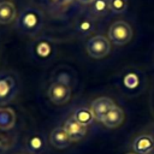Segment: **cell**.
<instances>
[{"mask_svg":"<svg viewBox=\"0 0 154 154\" xmlns=\"http://www.w3.org/2000/svg\"><path fill=\"white\" fill-rule=\"evenodd\" d=\"M41 23H42L41 12L35 8H26L25 11L22 12L18 19L19 28L28 34L36 32L41 26Z\"/></svg>","mask_w":154,"mask_h":154,"instance_id":"obj_1","label":"cell"},{"mask_svg":"<svg viewBox=\"0 0 154 154\" xmlns=\"http://www.w3.org/2000/svg\"><path fill=\"white\" fill-rule=\"evenodd\" d=\"M18 91L17 81L7 72H0V106L11 102Z\"/></svg>","mask_w":154,"mask_h":154,"instance_id":"obj_2","label":"cell"},{"mask_svg":"<svg viewBox=\"0 0 154 154\" xmlns=\"http://www.w3.org/2000/svg\"><path fill=\"white\" fill-rule=\"evenodd\" d=\"M108 36L113 43H116L118 46H123V45H126L131 40L132 29L126 22L117 20L111 25V28L108 30Z\"/></svg>","mask_w":154,"mask_h":154,"instance_id":"obj_3","label":"cell"},{"mask_svg":"<svg viewBox=\"0 0 154 154\" xmlns=\"http://www.w3.org/2000/svg\"><path fill=\"white\" fill-rule=\"evenodd\" d=\"M85 49H87V53L91 58L101 59L109 53L111 43L106 37H103L101 35H96L88 40V42L85 45Z\"/></svg>","mask_w":154,"mask_h":154,"instance_id":"obj_4","label":"cell"},{"mask_svg":"<svg viewBox=\"0 0 154 154\" xmlns=\"http://www.w3.org/2000/svg\"><path fill=\"white\" fill-rule=\"evenodd\" d=\"M48 96L55 105H64L71 97V88L64 82H53L48 89Z\"/></svg>","mask_w":154,"mask_h":154,"instance_id":"obj_5","label":"cell"},{"mask_svg":"<svg viewBox=\"0 0 154 154\" xmlns=\"http://www.w3.org/2000/svg\"><path fill=\"white\" fill-rule=\"evenodd\" d=\"M114 106H116V103L112 99L106 97V96H101V97H97L93 101V103L90 106V112H91L95 120L102 122L105 119V117L107 116V113Z\"/></svg>","mask_w":154,"mask_h":154,"instance_id":"obj_6","label":"cell"},{"mask_svg":"<svg viewBox=\"0 0 154 154\" xmlns=\"http://www.w3.org/2000/svg\"><path fill=\"white\" fill-rule=\"evenodd\" d=\"M63 128H64L65 132L67 134V136L70 137V140H71L72 142L82 140V138L85 136V134H87V126L79 124V123L76 122L72 117L69 118V119L64 123V126H63Z\"/></svg>","mask_w":154,"mask_h":154,"instance_id":"obj_7","label":"cell"},{"mask_svg":"<svg viewBox=\"0 0 154 154\" xmlns=\"http://www.w3.org/2000/svg\"><path fill=\"white\" fill-rule=\"evenodd\" d=\"M49 141H51L52 146H54L58 149H64V148L69 147L70 143L72 142L70 140V137L67 136V134L65 132L64 128H55L54 130H52Z\"/></svg>","mask_w":154,"mask_h":154,"instance_id":"obj_8","label":"cell"},{"mask_svg":"<svg viewBox=\"0 0 154 154\" xmlns=\"http://www.w3.org/2000/svg\"><path fill=\"white\" fill-rule=\"evenodd\" d=\"M132 148L138 154H148L154 148V140L149 135H141L135 138L132 143Z\"/></svg>","mask_w":154,"mask_h":154,"instance_id":"obj_9","label":"cell"},{"mask_svg":"<svg viewBox=\"0 0 154 154\" xmlns=\"http://www.w3.org/2000/svg\"><path fill=\"white\" fill-rule=\"evenodd\" d=\"M124 120V112L120 107H118L117 105L107 113V116L105 117V119L102 120V123L105 124V126L107 128H118Z\"/></svg>","mask_w":154,"mask_h":154,"instance_id":"obj_10","label":"cell"},{"mask_svg":"<svg viewBox=\"0 0 154 154\" xmlns=\"http://www.w3.org/2000/svg\"><path fill=\"white\" fill-rule=\"evenodd\" d=\"M17 17V11L11 1H0V24H8Z\"/></svg>","mask_w":154,"mask_h":154,"instance_id":"obj_11","label":"cell"},{"mask_svg":"<svg viewBox=\"0 0 154 154\" xmlns=\"http://www.w3.org/2000/svg\"><path fill=\"white\" fill-rule=\"evenodd\" d=\"M16 124V113L12 108L0 107V130H11Z\"/></svg>","mask_w":154,"mask_h":154,"instance_id":"obj_12","label":"cell"},{"mask_svg":"<svg viewBox=\"0 0 154 154\" xmlns=\"http://www.w3.org/2000/svg\"><path fill=\"white\" fill-rule=\"evenodd\" d=\"M72 118H73L76 122H78L79 124L84 125V126L91 124V122L94 120V117H93L90 109H88V108H83V107L76 109V112L73 113Z\"/></svg>","mask_w":154,"mask_h":154,"instance_id":"obj_13","label":"cell"},{"mask_svg":"<svg viewBox=\"0 0 154 154\" xmlns=\"http://www.w3.org/2000/svg\"><path fill=\"white\" fill-rule=\"evenodd\" d=\"M94 12L95 14L102 16L109 8V0H94Z\"/></svg>","mask_w":154,"mask_h":154,"instance_id":"obj_14","label":"cell"},{"mask_svg":"<svg viewBox=\"0 0 154 154\" xmlns=\"http://www.w3.org/2000/svg\"><path fill=\"white\" fill-rule=\"evenodd\" d=\"M126 6V0H109V10L116 13H123Z\"/></svg>","mask_w":154,"mask_h":154,"instance_id":"obj_15","label":"cell"},{"mask_svg":"<svg viewBox=\"0 0 154 154\" xmlns=\"http://www.w3.org/2000/svg\"><path fill=\"white\" fill-rule=\"evenodd\" d=\"M29 146H30V148H31L32 152H37V150H40V149L42 148L43 143H42V140H41L40 137L35 136V137H32V138L29 141Z\"/></svg>","mask_w":154,"mask_h":154,"instance_id":"obj_16","label":"cell"},{"mask_svg":"<svg viewBox=\"0 0 154 154\" xmlns=\"http://www.w3.org/2000/svg\"><path fill=\"white\" fill-rule=\"evenodd\" d=\"M8 148H10V142H8V140H7L5 136L0 135V154H4L5 152H7Z\"/></svg>","mask_w":154,"mask_h":154,"instance_id":"obj_17","label":"cell"},{"mask_svg":"<svg viewBox=\"0 0 154 154\" xmlns=\"http://www.w3.org/2000/svg\"><path fill=\"white\" fill-rule=\"evenodd\" d=\"M81 4H90V2H94V0H78Z\"/></svg>","mask_w":154,"mask_h":154,"instance_id":"obj_18","label":"cell"},{"mask_svg":"<svg viewBox=\"0 0 154 154\" xmlns=\"http://www.w3.org/2000/svg\"><path fill=\"white\" fill-rule=\"evenodd\" d=\"M55 1H58V2H66V1H69V0H55Z\"/></svg>","mask_w":154,"mask_h":154,"instance_id":"obj_19","label":"cell"},{"mask_svg":"<svg viewBox=\"0 0 154 154\" xmlns=\"http://www.w3.org/2000/svg\"><path fill=\"white\" fill-rule=\"evenodd\" d=\"M128 154H135V153H128Z\"/></svg>","mask_w":154,"mask_h":154,"instance_id":"obj_20","label":"cell"},{"mask_svg":"<svg viewBox=\"0 0 154 154\" xmlns=\"http://www.w3.org/2000/svg\"><path fill=\"white\" fill-rule=\"evenodd\" d=\"M20 154H23V153H20Z\"/></svg>","mask_w":154,"mask_h":154,"instance_id":"obj_21","label":"cell"}]
</instances>
